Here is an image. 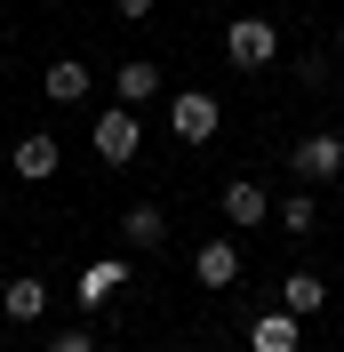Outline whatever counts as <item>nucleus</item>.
Wrapping results in <instances>:
<instances>
[{
    "label": "nucleus",
    "instance_id": "nucleus-1",
    "mask_svg": "<svg viewBox=\"0 0 344 352\" xmlns=\"http://www.w3.org/2000/svg\"><path fill=\"white\" fill-rule=\"evenodd\" d=\"M224 56H233L240 72H264V65L280 56V32H272L264 16H233V32H224Z\"/></svg>",
    "mask_w": 344,
    "mask_h": 352
},
{
    "label": "nucleus",
    "instance_id": "nucleus-2",
    "mask_svg": "<svg viewBox=\"0 0 344 352\" xmlns=\"http://www.w3.org/2000/svg\"><path fill=\"white\" fill-rule=\"evenodd\" d=\"M136 144H144V129H136V104H112L105 120H96V153H105L112 168H129Z\"/></svg>",
    "mask_w": 344,
    "mask_h": 352
},
{
    "label": "nucleus",
    "instance_id": "nucleus-3",
    "mask_svg": "<svg viewBox=\"0 0 344 352\" xmlns=\"http://www.w3.org/2000/svg\"><path fill=\"white\" fill-rule=\"evenodd\" d=\"M169 129L184 136V144H208V136H216V96H208V88H184V96L169 104Z\"/></svg>",
    "mask_w": 344,
    "mask_h": 352
},
{
    "label": "nucleus",
    "instance_id": "nucleus-4",
    "mask_svg": "<svg viewBox=\"0 0 344 352\" xmlns=\"http://www.w3.org/2000/svg\"><path fill=\"white\" fill-rule=\"evenodd\" d=\"M297 320H304V312H288V305L257 312V320H248V352H297V344H304Z\"/></svg>",
    "mask_w": 344,
    "mask_h": 352
},
{
    "label": "nucleus",
    "instance_id": "nucleus-5",
    "mask_svg": "<svg viewBox=\"0 0 344 352\" xmlns=\"http://www.w3.org/2000/svg\"><path fill=\"white\" fill-rule=\"evenodd\" d=\"M288 160H297V176H312V184H328V176H344V136H304V144H297V153H288Z\"/></svg>",
    "mask_w": 344,
    "mask_h": 352
},
{
    "label": "nucleus",
    "instance_id": "nucleus-6",
    "mask_svg": "<svg viewBox=\"0 0 344 352\" xmlns=\"http://www.w3.org/2000/svg\"><path fill=\"white\" fill-rule=\"evenodd\" d=\"M216 208H224V224H240V232H248V224H264V217H272V200H264V184H257V176H233Z\"/></svg>",
    "mask_w": 344,
    "mask_h": 352
},
{
    "label": "nucleus",
    "instance_id": "nucleus-7",
    "mask_svg": "<svg viewBox=\"0 0 344 352\" xmlns=\"http://www.w3.org/2000/svg\"><path fill=\"white\" fill-rule=\"evenodd\" d=\"M193 280H200V288H233V280H240V248H233V241H200V248H193Z\"/></svg>",
    "mask_w": 344,
    "mask_h": 352
},
{
    "label": "nucleus",
    "instance_id": "nucleus-8",
    "mask_svg": "<svg viewBox=\"0 0 344 352\" xmlns=\"http://www.w3.org/2000/svg\"><path fill=\"white\" fill-rule=\"evenodd\" d=\"M56 136H24V144H8V168L24 176V184H41V176H56Z\"/></svg>",
    "mask_w": 344,
    "mask_h": 352
},
{
    "label": "nucleus",
    "instance_id": "nucleus-9",
    "mask_svg": "<svg viewBox=\"0 0 344 352\" xmlns=\"http://www.w3.org/2000/svg\"><path fill=\"white\" fill-rule=\"evenodd\" d=\"M120 280H129V264H120V256H96V264L80 272V280H72V296H80V312H96V305H105V296H112Z\"/></svg>",
    "mask_w": 344,
    "mask_h": 352
},
{
    "label": "nucleus",
    "instance_id": "nucleus-10",
    "mask_svg": "<svg viewBox=\"0 0 344 352\" xmlns=\"http://www.w3.org/2000/svg\"><path fill=\"white\" fill-rule=\"evenodd\" d=\"M0 312H8V320H41V312H48V288L24 272V280H8V288H0Z\"/></svg>",
    "mask_w": 344,
    "mask_h": 352
},
{
    "label": "nucleus",
    "instance_id": "nucleus-11",
    "mask_svg": "<svg viewBox=\"0 0 344 352\" xmlns=\"http://www.w3.org/2000/svg\"><path fill=\"white\" fill-rule=\"evenodd\" d=\"M112 88H120V104H136V112H144L152 96H160V72L136 56V65H120V72H112Z\"/></svg>",
    "mask_w": 344,
    "mask_h": 352
},
{
    "label": "nucleus",
    "instance_id": "nucleus-12",
    "mask_svg": "<svg viewBox=\"0 0 344 352\" xmlns=\"http://www.w3.org/2000/svg\"><path fill=\"white\" fill-rule=\"evenodd\" d=\"M41 88H48V96H56V104H80V96H88V65H80V56H56Z\"/></svg>",
    "mask_w": 344,
    "mask_h": 352
},
{
    "label": "nucleus",
    "instance_id": "nucleus-13",
    "mask_svg": "<svg viewBox=\"0 0 344 352\" xmlns=\"http://www.w3.org/2000/svg\"><path fill=\"white\" fill-rule=\"evenodd\" d=\"M120 241L129 248H160L169 241V217H160V208H129V217H120Z\"/></svg>",
    "mask_w": 344,
    "mask_h": 352
},
{
    "label": "nucleus",
    "instance_id": "nucleus-14",
    "mask_svg": "<svg viewBox=\"0 0 344 352\" xmlns=\"http://www.w3.org/2000/svg\"><path fill=\"white\" fill-rule=\"evenodd\" d=\"M280 305H288V312H321V305H328L321 272H288V280H280Z\"/></svg>",
    "mask_w": 344,
    "mask_h": 352
},
{
    "label": "nucleus",
    "instance_id": "nucleus-15",
    "mask_svg": "<svg viewBox=\"0 0 344 352\" xmlns=\"http://www.w3.org/2000/svg\"><path fill=\"white\" fill-rule=\"evenodd\" d=\"M280 224H288V232H312V224H321V200H312V192L280 200Z\"/></svg>",
    "mask_w": 344,
    "mask_h": 352
},
{
    "label": "nucleus",
    "instance_id": "nucleus-16",
    "mask_svg": "<svg viewBox=\"0 0 344 352\" xmlns=\"http://www.w3.org/2000/svg\"><path fill=\"white\" fill-rule=\"evenodd\" d=\"M48 352H96V336H88V329H80V336H56Z\"/></svg>",
    "mask_w": 344,
    "mask_h": 352
},
{
    "label": "nucleus",
    "instance_id": "nucleus-17",
    "mask_svg": "<svg viewBox=\"0 0 344 352\" xmlns=\"http://www.w3.org/2000/svg\"><path fill=\"white\" fill-rule=\"evenodd\" d=\"M112 8H120L129 24H144V16H152V0H112Z\"/></svg>",
    "mask_w": 344,
    "mask_h": 352
},
{
    "label": "nucleus",
    "instance_id": "nucleus-18",
    "mask_svg": "<svg viewBox=\"0 0 344 352\" xmlns=\"http://www.w3.org/2000/svg\"><path fill=\"white\" fill-rule=\"evenodd\" d=\"M0 16H8V0H0Z\"/></svg>",
    "mask_w": 344,
    "mask_h": 352
},
{
    "label": "nucleus",
    "instance_id": "nucleus-19",
    "mask_svg": "<svg viewBox=\"0 0 344 352\" xmlns=\"http://www.w3.org/2000/svg\"><path fill=\"white\" fill-rule=\"evenodd\" d=\"M336 48H344V32H336Z\"/></svg>",
    "mask_w": 344,
    "mask_h": 352
},
{
    "label": "nucleus",
    "instance_id": "nucleus-20",
    "mask_svg": "<svg viewBox=\"0 0 344 352\" xmlns=\"http://www.w3.org/2000/svg\"><path fill=\"white\" fill-rule=\"evenodd\" d=\"M0 160H8V153H0Z\"/></svg>",
    "mask_w": 344,
    "mask_h": 352
}]
</instances>
